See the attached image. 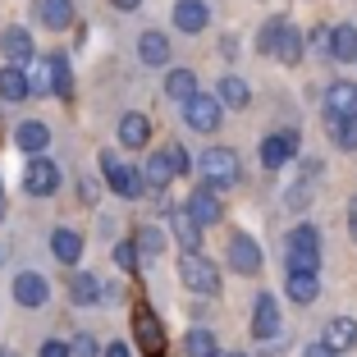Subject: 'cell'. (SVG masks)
Wrapping results in <instances>:
<instances>
[{
    "label": "cell",
    "mask_w": 357,
    "mask_h": 357,
    "mask_svg": "<svg viewBox=\"0 0 357 357\" xmlns=\"http://www.w3.org/2000/svg\"><path fill=\"white\" fill-rule=\"evenodd\" d=\"M137 174H142V188H156V192H165L169 183H174V165H169V156L165 151H156V156H147V165L137 169Z\"/></svg>",
    "instance_id": "2e32d148"
},
{
    "label": "cell",
    "mask_w": 357,
    "mask_h": 357,
    "mask_svg": "<svg viewBox=\"0 0 357 357\" xmlns=\"http://www.w3.org/2000/svg\"><path fill=\"white\" fill-rule=\"evenodd\" d=\"M348 234L357 238V202H348Z\"/></svg>",
    "instance_id": "60d3db41"
},
{
    "label": "cell",
    "mask_w": 357,
    "mask_h": 357,
    "mask_svg": "<svg viewBox=\"0 0 357 357\" xmlns=\"http://www.w3.org/2000/svg\"><path fill=\"white\" fill-rule=\"evenodd\" d=\"M46 74H51V92L55 96H64V101L74 96V74H69V60H64L60 51L46 55Z\"/></svg>",
    "instance_id": "7402d4cb"
},
{
    "label": "cell",
    "mask_w": 357,
    "mask_h": 357,
    "mask_svg": "<svg viewBox=\"0 0 357 357\" xmlns=\"http://www.w3.org/2000/svg\"><path fill=\"white\" fill-rule=\"evenodd\" d=\"M294 151H298V133H294V128L271 133V137L261 142V165H266V169H280V165H289V160H294Z\"/></svg>",
    "instance_id": "8fae6325"
},
{
    "label": "cell",
    "mask_w": 357,
    "mask_h": 357,
    "mask_svg": "<svg viewBox=\"0 0 357 357\" xmlns=\"http://www.w3.org/2000/svg\"><path fill=\"white\" fill-rule=\"evenodd\" d=\"M330 60H357V28L353 23H339L335 32H330Z\"/></svg>",
    "instance_id": "4316f807"
},
{
    "label": "cell",
    "mask_w": 357,
    "mask_h": 357,
    "mask_svg": "<svg viewBox=\"0 0 357 357\" xmlns=\"http://www.w3.org/2000/svg\"><path fill=\"white\" fill-rule=\"evenodd\" d=\"M326 348H330V353H353V348H357V321H353V316H335V321H330V326H326Z\"/></svg>",
    "instance_id": "4fadbf2b"
},
{
    "label": "cell",
    "mask_w": 357,
    "mask_h": 357,
    "mask_svg": "<svg viewBox=\"0 0 357 357\" xmlns=\"http://www.w3.org/2000/svg\"><path fill=\"white\" fill-rule=\"evenodd\" d=\"M101 174H105V183H110L119 197H128V202L142 192V174H137V165H124V160L110 156V151L101 156Z\"/></svg>",
    "instance_id": "52a82bcc"
},
{
    "label": "cell",
    "mask_w": 357,
    "mask_h": 357,
    "mask_svg": "<svg viewBox=\"0 0 357 357\" xmlns=\"http://www.w3.org/2000/svg\"><path fill=\"white\" fill-rule=\"evenodd\" d=\"M307 197H312V192H307V183H298V188L284 192V206H289V211H303V206H307Z\"/></svg>",
    "instance_id": "74e56055"
},
{
    "label": "cell",
    "mask_w": 357,
    "mask_h": 357,
    "mask_svg": "<svg viewBox=\"0 0 357 357\" xmlns=\"http://www.w3.org/2000/svg\"><path fill=\"white\" fill-rule=\"evenodd\" d=\"M326 115H330V119L357 115V83H335V87H326Z\"/></svg>",
    "instance_id": "9a60e30c"
},
{
    "label": "cell",
    "mask_w": 357,
    "mask_h": 357,
    "mask_svg": "<svg viewBox=\"0 0 357 357\" xmlns=\"http://www.w3.org/2000/svg\"><path fill=\"white\" fill-rule=\"evenodd\" d=\"M165 156H169V165H174V174H188V169H192V160H188V151L178 147V142H174V147H165Z\"/></svg>",
    "instance_id": "d590c367"
},
{
    "label": "cell",
    "mask_w": 357,
    "mask_h": 357,
    "mask_svg": "<svg viewBox=\"0 0 357 357\" xmlns=\"http://www.w3.org/2000/svg\"><path fill=\"white\" fill-rule=\"evenodd\" d=\"M335 142H339L344 151H357V115L335 119Z\"/></svg>",
    "instance_id": "836d02e7"
},
{
    "label": "cell",
    "mask_w": 357,
    "mask_h": 357,
    "mask_svg": "<svg viewBox=\"0 0 357 357\" xmlns=\"http://www.w3.org/2000/svg\"><path fill=\"white\" fill-rule=\"evenodd\" d=\"M303 357H335V353H330V348L326 344H316V348H307V353Z\"/></svg>",
    "instance_id": "b9f144b4"
},
{
    "label": "cell",
    "mask_w": 357,
    "mask_h": 357,
    "mask_svg": "<svg viewBox=\"0 0 357 357\" xmlns=\"http://www.w3.org/2000/svg\"><path fill=\"white\" fill-rule=\"evenodd\" d=\"M137 261H142L137 243H119V248H115V266H119V271H128V275H133V271H137Z\"/></svg>",
    "instance_id": "e575fe53"
},
{
    "label": "cell",
    "mask_w": 357,
    "mask_h": 357,
    "mask_svg": "<svg viewBox=\"0 0 357 357\" xmlns=\"http://www.w3.org/2000/svg\"><path fill=\"white\" fill-rule=\"evenodd\" d=\"M183 348H188V357H220V344H215L211 330H188V335H183Z\"/></svg>",
    "instance_id": "4dcf8cb0"
},
{
    "label": "cell",
    "mask_w": 357,
    "mask_h": 357,
    "mask_svg": "<svg viewBox=\"0 0 357 357\" xmlns=\"http://www.w3.org/2000/svg\"><path fill=\"white\" fill-rule=\"evenodd\" d=\"M261 51L275 55L280 64H298V60H303V32L289 28L284 19H271L261 28Z\"/></svg>",
    "instance_id": "7a4b0ae2"
},
{
    "label": "cell",
    "mask_w": 357,
    "mask_h": 357,
    "mask_svg": "<svg viewBox=\"0 0 357 357\" xmlns=\"http://www.w3.org/2000/svg\"><path fill=\"white\" fill-rule=\"evenodd\" d=\"M0 55H10V64H28L32 55V37H28V28H5L0 32Z\"/></svg>",
    "instance_id": "ac0fdd59"
},
{
    "label": "cell",
    "mask_w": 357,
    "mask_h": 357,
    "mask_svg": "<svg viewBox=\"0 0 357 357\" xmlns=\"http://www.w3.org/2000/svg\"><path fill=\"white\" fill-rule=\"evenodd\" d=\"M289 298L294 303H303V307H312L316 298H321V280H316V271H289Z\"/></svg>",
    "instance_id": "d6986e66"
},
{
    "label": "cell",
    "mask_w": 357,
    "mask_h": 357,
    "mask_svg": "<svg viewBox=\"0 0 357 357\" xmlns=\"http://www.w3.org/2000/svg\"><path fill=\"white\" fill-rule=\"evenodd\" d=\"M220 110L225 105L211 92H192L188 101H183V119H188V128H197V133H215V128H220Z\"/></svg>",
    "instance_id": "5b68a950"
},
{
    "label": "cell",
    "mask_w": 357,
    "mask_h": 357,
    "mask_svg": "<svg viewBox=\"0 0 357 357\" xmlns=\"http://www.w3.org/2000/svg\"><path fill=\"white\" fill-rule=\"evenodd\" d=\"M105 357H128V344H110V348H105Z\"/></svg>",
    "instance_id": "7bdbcfd3"
},
{
    "label": "cell",
    "mask_w": 357,
    "mask_h": 357,
    "mask_svg": "<svg viewBox=\"0 0 357 357\" xmlns=\"http://www.w3.org/2000/svg\"><path fill=\"white\" fill-rule=\"evenodd\" d=\"M69 294H74V303H96L101 298V284H96V275H69Z\"/></svg>",
    "instance_id": "1f68e13d"
},
{
    "label": "cell",
    "mask_w": 357,
    "mask_h": 357,
    "mask_svg": "<svg viewBox=\"0 0 357 357\" xmlns=\"http://www.w3.org/2000/svg\"><path fill=\"white\" fill-rule=\"evenodd\" d=\"M37 357H69V344H60V339H46Z\"/></svg>",
    "instance_id": "f35d334b"
},
{
    "label": "cell",
    "mask_w": 357,
    "mask_h": 357,
    "mask_svg": "<svg viewBox=\"0 0 357 357\" xmlns=\"http://www.w3.org/2000/svg\"><path fill=\"white\" fill-rule=\"evenodd\" d=\"M0 357H14V353H0Z\"/></svg>",
    "instance_id": "bcb514c9"
},
{
    "label": "cell",
    "mask_w": 357,
    "mask_h": 357,
    "mask_svg": "<svg viewBox=\"0 0 357 357\" xmlns=\"http://www.w3.org/2000/svg\"><path fill=\"white\" fill-rule=\"evenodd\" d=\"M133 243H137V252H142V257H160V252H165V234H160L156 225H142Z\"/></svg>",
    "instance_id": "d6a6232c"
},
{
    "label": "cell",
    "mask_w": 357,
    "mask_h": 357,
    "mask_svg": "<svg viewBox=\"0 0 357 357\" xmlns=\"http://www.w3.org/2000/svg\"><path fill=\"white\" fill-rule=\"evenodd\" d=\"M215 101L229 105V110H248V101H252V92H248V83L243 78H220V87H215Z\"/></svg>",
    "instance_id": "83f0119b"
},
{
    "label": "cell",
    "mask_w": 357,
    "mask_h": 357,
    "mask_svg": "<svg viewBox=\"0 0 357 357\" xmlns=\"http://www.w3.org/2000/svg\"><path fill=\"white\" fill-rule=\"evenodd\" d=\"M23 188L32 192V197H51L55 188H60V169H55V160H46L42 151L28 160V169H23Z\"/></svg>",
    "instance_id": "ba28073f"
},
{
    "label": "cell",
    "mask_w": 357,
    "mask_h": 357,
    "mask_svg": "<svg viewBox=\"0 0 357 357\" xmlns=\"http://www.w3.org/2000/svg\"><path fill=\"white\" fill-rule=\"evenodd\" d=\"M110 5H115V10H137L142 0H110Z\"/></svg>",
    "instance_id": "ee69618b"
},
{
    "label": "cell",
    "mask_w": 357,
    "mask_h": 357,
    "mask_svg": "<svg viewBox=\"0 0 357 357\" xmlns=\"http://www.w3.org/2000/svg\"><path fill=\"white\" fill-rule=\"evenodd\" d=\"M137 55H142V64H165L169 60L165 32H142V37H137Z\"/></svg>",
    "instance_id": "f546056e"
},
{
    "label": "cell",
    "mask_w": 357,
    "mask_h": 357,
    "mask_svg": "<svg viewBox=\"0 0 357 357\" xmlns=\"http://www.w3.org/2000/svg\"><path fill=\"white\" fill-rule=\"evenodd\" d=\"M169 229H174V238L183 243V248H197V243H202V225L188 215V206H174V211H169Z\"/></svg>",
    "instance_id": "603a6c76"
},
{
    "label": "cell",
    "mask_w": 357,
    "mask_h": 357,
    "mask_svg": "<svg viewBox=\"0 0 357 357\" xmlns=\"http://www.w3.org/2000/svg\"><path fill=\"white\" fill-rule=\"evenodd\" d=\"M202 183H211L215 192H225V188H234L238 183V151H229V147H211V151H202Z\"/></svg>",
    "instance_id": "277c9868"
},
{
    "label": "cell",
    "mask_w": 357,
    "mask_h": 357,
    "mask_svg": "<svg viewBox=\"0 0 357 357\" xmlns=\"http://www.w3.org/2000/svg\"><path fill=\"white\" fill-rule=\"evenodd\" d=\"M229 266L238 275H257L261 271V248H257L252 234H234L229 238Z\"/></svg>",
    "instance_id": "30bf717a"
},
{
    "label": "cell",
    "mask_w": 357,
    "mask_h": 357,
    "mask_svg": "<svg viewBox=\"0 0 357 357\" xmlns=\"http://www.w3.org/2000/svg\"><path fill=\"white\" fill-rule=\"evenodd\" d=\"M229 357H248V353H229Z\"/></svg>",
    "instance_id": "f6af8a7d"
},
{
    "label": "cell",
    "mask_w": 357,
    "mask_h": 357,
    "mask_svg": "<svg viewBox=\"0 0 357 357\" xmlns=\"http://www.w3.org/2000/svg\"><path fill=\"white\" fill-rule=\"evenodd\" d=\"M51 252H55V261L78 266V257H83V238H78L74 229H55L51 234Z\"/></svg>",
    "instance_id": "d4e9b609"
},
{
    "label": "cell",
    "mask_w": 357,
    "mask_h": 357,
    "mask_svg": "<svg viewBox=\"0 0 357 357\" xmlns=\"http://www.w3.org/2000/svg\"><path fill=\"white\" fill-rule=\"evenodd\" d=\"M284 261L289 271H321V234L312 225H298L284 243Z\"/></svg>",
    "instance_id": "3957f363"
},
{
    "label": "cell",
    "mask_w": 357,
    "mask_h": 357,
    "mask_svg": "<svg viewBox=\"0 0 357 357\" xmlns=\"http://www.w3.org/2000/svg\"><path fill=\"white\" fill-rule=\"evenodd\" d=\"M178 280H183V289H192V294H202V298L220 294V271H215V261L202 257L197 248H183V257H178Z\"/></svg>",
    "instance_id": "6da1fadb"
},
{
    "label": "cell",
    "mask_w": 357,
    "mask_h": 357,
    "mask_svg": "<svg viewBox=\"0 0 357 357\" xmlns=\"http://www.w3.org/2000/svg\"><path fill=\"white\" fill-rule=\"evenodd\" d=\"M0 96H5V101H28L32 96V83H28V74H23L19 64L0 69Z\"/></svg>",
    "instance_id": "cb8c5ba5"
},
{
    "label": "cell",
    "mask_w": 357,
    "mask_h": 357,
    "mask_svg": "<svg viewBox=\"0 0 357 357\" xmlns=\"http://www.w3.org/2000/svg\"><path fill=\"white\" fill-rule=\"evenodd\" d=\"M188 215L202 225V229H206V225H220V215H225V206H220V192L211 188V183H202V188L188 197Z\"/></svg>",
    "instance_id": "9c48e42d"
},
{
    "label": "cell",
    "mask_w": 357,
    "mask_h": 357,
    "mask_svg": "<svg viewBox=\"0 0 357 357\" xmlns=\"http://www.w3.org/2000/svg\"><path fill=\"white\" fill-rule=\"evenodd\" d=\"M312 46H316V51H326V55H330V32H326V28H312Z\"/></svg>",
    "instance_id": "ab89813d"
},
{
    "label": "cell",
    "mask_w": 357,
    "mask_h": 357,
    "mask_svg": "<svg viewBox=\"0 0 357 357\" xmlns=\"http://www.w3.org/2000/svg\"><path fill=\"white\" fill-rule=\"evenodd\" d=\"M211 23V5L206 0H178L174 5V28L178 32H202Z\"/></svg>",
    "instance_id": "5bb4252c"
},
{
    "label": "cell",
    "mask_w": 357,
    "mask_h": 357,
    "mask_svg": "<svg viewBox=\"0 0 357 357\" xmlns=\"http://www.w3.org/2000/svg\"><path fill=\"white\" fill-rule=\"evenodd\" d=\"M147 137H151V124H147V115H124L119 119V142H124L128 151H137V147H147Z\"/></svg>",
    "instance_id": "44dd1931"
},
{
    "label": "cell",
    "mask_w": 357,
    "mask_h": 357,
    "mask_svg": "<svg viewBox=\"0 0 357 357\" xmlns=\"http://www.w3.org/2000/svg\"><path fill=\"white\" fill-rule=\"evenodd\" d=\"M192 92H197V74H192V69H169V74H165V96H169V101L183 105Z\"/></svg>",
    "instance_id": "f1b7e54d"
},
{
    "label": "cell",
    "mask_w": 357,
    "mask_h": 357,
    "mask_svg": "<svg viewBox=\"0 0 357 357\" xmlns=\"http://www.w3.org/2000/svg\"><path fill=\"white\" fill-rule=\"evenodd\" d=\"M14 298H19V307H42L51 298V284L37 271H23V275H14Z\"/></svg>",
    "instance_id": "7c38bea8"
},
{
    "label": "cell",
    "mask_w": 357,
    "mask_h": 357,
    "mask_svg": "<svg viewBox=\"0 0 357 357\" xmlns=\"http://www.w3.org/2000/svg\"><path fill=\"white\" fill-rule=\"evenodd\" d=\"M252 335L257 339H275L280 335V303L271 294L257 298V312H252Z\"/></svg>",
    "instance_id": "e0dca14e"
},
{
    "label": "cell",
    "mask_w": 357,
    "mask_h": 357,
    "mask_svg": "<svg viewBox=\"0 0 357 357\" xmlns=\"http://www.w3.org/2000/svg\"><path fill=\"white\" fill-rule=\"evenodd\" d=\"M37 19L51 32L69 28V23H74V0H37Z\"/></svg>",
    "instance_id": "ffe728a7"
},
{
    "label": "cell",
    "mask_w": 357,
    "mask_h": 357,
    "mask_svg": "<svg viewBox=\"0 0 357 357\" xmlns=\"http://www.w3.org/2000/svg\"><path fill=\"white\" fill-rule=\"evenodd\" d=\"M14 142H19V151L37 156V151H46V142H51V128H46V124H37V119H28V124H19Z\"/></svg>",
    "instance_id": "484cf974"
},
{
    "label": "cell",
    "mask_w": 357,
    "mask_h": 357,
    "mask_svg": "<svg viewBox=\"0 0 357 357\" xmlns=\"http://www.w3.org/2000/svg\"><path fill=\"white\" fill-rule=\"evenodd\" d=\"M133 339H137V348L151 353V357L165 353V326H160V316L151 312V307H137L133 312Z\"/></svg>",
    "instance_id": "8992f818"
},
{
    "label": "cell",
    "mask_w": 357,
    "mask_h": 357,
    "mask_svg": "<svg viewBox=\"0 0 357 357\" xmlns=\"http://www.w3.org/2000/svg\"><path fill=\"white\" fill-rule=\"evenodd\" d=\"M69 357H96V339L92 335H78L74 344H69Z\"/></svg>",
    "instance_id": "8d00e7d4"
}]
</instances>
